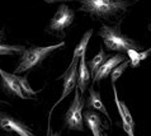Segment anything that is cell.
<instances>
[{
  "mask_svg": "<svg viewBox=\"0 0 151 136\" xmlns=\"http://www.w3.org/2000/svg\"><path fill=\"white\" fill-rule=\"evenodd\" d=\"M81 3L79 10L85 12L96 18L109 19L119 12H124L131 5V0H79Z\"/></svg>",
  "mask_w": 151,
  "mask_h": 136,
  "instance_id": "cell-1",
  "label": "cell"
},
{
  "mask_svg": "<svg viewBox=\"0 0 151 136\" xmlns=\"http://www.w3.org/2000/svg\"><path fill=\"white\" fill-rule=\"evenodd\" d=\"M98 35L103 38V42L106 45L107 50L109 51H127L129 48L137 50L140 48V46L137 45V42H135L131 38H128L127 36H124L122 32L118 29V27H109V25L103 24L102 28Z\"/></svg>",
  "mask_w": 151,
  "mask_h": 136,
  "instance_id": "cell-2",
  "label": "cell"
},
{
  "mask_svg": "<svg viewBox=\"0 0 151 136\" xmlns=\"http://www.w3.org/2000/svg\"><path fill=\"white\" fill-rule=\"evenodd\" d=\"M65 42L62 41L60 43L51 45V46H46V47H32V48H26V51L23 52L20 61L17 66V69L14 70V74H20V73H26L33 69L35 66H37L38 64H41L48 56L52 51H55L60 47H64Z\"/></svg>",
  "mask_w": 151,
  "mask_h": 136,
  "instance_id": "cell-3",
  "label": "cell"
},
{
  "mask_svg": "<svg viewBox=\"0 0 151 136\" xmlns=\"http://www.w3.org/2000/svg\"><path fill=\"white\" fill-rule=\"evenodd\" d=\"M75 97L71 106L69 107L68 112L65 113V125L71 130L75 131H84V117H83V108L84 102L80 97L79 89L75 88Z\"/></svg>",
  "mask_w": 151,
  "mask_h": 136,
  "instance_id": "cell-4",
  "label": "cell"
},
{
  "mask_svg": "<svg viewBox=\"0 0 151 136\" xmlns=\"http://www.w3.org/2000/svg\"><path fill=\"white\" fill-rule=\"evenodd\" d=\"M74 18H75L74 10L70 9L65 4H61L58 7L57 12L55 13V15H53V18L51 19L48 29L50 31H55V32H62L69 25H71V23L74 22Z\"/></svg>",
  "mask_w": 151,
  "mask_h": 136,
  "instance_id": "cell-5",
  "label": "cell"
},
{
  "mask_svg": "<svg viewBox=\"0 0 151 136\" xmlns=\"http://www.w3.org/2000/svg\"><path fill=\"white\" fill-rule=\"evenodd\" d=\"M61 79L64 80V89H62V94L60 97V99H58L56 103L52 106V109H50L48 120L51 118L52 111L55 109L56 106L60 103L61 101H64L66 97H68L73 90H75V88H76V83H78V61H73L70 64V66L68 67L66 73L61 76Z\"/></svg>",
  "mask_w": 151,
  "mask_h": 136,
  "instance_id": "cell-6",
  "label": "cell"
},
{
  "mask_svg": "<svg viewBox=\"0 0 151 136\" xmlns=\"http://www.w3.org/2000/svg\"><path fill=\"white\" fill-rule=\"evenodd\" d=\"M0 130L6 132H15L19 136H35L27 125L4 112H0Z\"/></svg>",
  "mask_w": 151,
  "mask_h": 136,
  "instance_id": "cell-7",
  "label": "cell"
},
{
  "mask_svg": "<svg viewBox=\"0 0 151 136\" xmlns=\"http://www.w3.org/2000/svg\"><path fill=\"white\" fill-rule=\"evenodd\" d=\"M0 76H1V88L5 94L9 95H17L22 99H27L28 97L24 94L22 90V87L19 85L18 80H17V75L15 74H10L4 71L0 67Z\"/></svg>",
  "mask_w": 151,
  "mask_h": 136,
  "instance_id": "cell-8",
  "label": "cell"
},
{
  "mask_svg": "<svg viewBox=\"0 0 151 136\" xmlns=\"http://www.w3.org/2000/svg\"><path fill=\"white\" fill-rule=\"evenodd\" d=\"M123 61H126V56L123 54H117L112 57H108L107 60L103 62V65L95 71V74L93 76V83H99L100 80L106 79L107 76L112 73V70Z\"/></svg>",
  "mask_w": 151,
  "mask_h": 136,
  "instance_id": "cell-9",
  "label": "cell"
},
{
  "mask_svg": "<svg viewBox=\"0 0 151 136\" xmlns=\"http://www.w3.org/2000/svg\"><path fill=\"white\" fill-rule=\"evenodd\" d=\"M83 117H84L85 124L90 129L93 136H102L103 122H102V117H100L99 113L90 111V109H86V111L83 112Z\"/></svg>",
  "mask_w": 151,
  "mask_h": 136,
  "instance_id": "cell-10",
  "label": "cell"
},
{
  "mask_svg": "<svg viewBox=\"0 0 151 136\" xmlns=\"http://www.w3.org/2000/svg\"><path fill=\"white\" fill-rule=\"evenodd\" d=\"M86 106L88 108H93V109H96V111H99L100 113H103L104 116L107 117V120L111 122V116L109 113H108L106 106H104L102 98H100V94L98 92L95 90L93 87H90V90H89V98H88V102H86Z\"/></svg>",
  "mask_w": 151,
  "mask_h": 136,
  "instance_id": "cell-11",
  "label": "cell"
},
{
  "mask_svg": "<svg viewBox=\"0 0 151 136\" xmlns=\"http://www.w3.org/2000/svg\"><path fill=\"white\" fill-rule=\"evenodd\" d=\"M78 85L79 90L84 93L88 89V85L90 83V71L88 69L86 60H85V55H83L80 57V66L78 67Z\"/></svg>",
  "mask_w": 151,
  "mask_h": 136,
  "instance_id": "cell-12",
  "label": "cell"
},
{
  "mask_svg": "<svg viewBox=\"0 0 151 136\" xmlns=\"http://www.w3.org/2000/svg\"><path fill=\"white\" fill-rule=\"evenodd\" d=\"M91 35H93V29H89L85 35L83 36V38L80 40V42L78 43V46L75 47V51H74V55H73V61H79L83 55H85L86 52V47H88V43H89V40Z\"/></svg>",
  "mask_w": 151,
  "mask_h": 136,
  "instance_id": "cell-13",
  "label": "cell"
},
{
  "mask_svg": "<svg viewBox=\"0 0 151 136\" xmlns=\"http://www.w3.org/2000/svg\"><path fill=\"white\" fill-rule=\"evenodd\" d=\"M150 54H151V47L147 48L146 51H137V50L129 48L127 51V55L129 57V65H131L132 67H137L138 64H140L141 61L146 60Z\"/></svg>",
  "mask_w": 151,
  "mask_h": 136,
  "instance_id": "cell-14",
  "label": "cell"
},
{
  "mask_svg": "<svg viewBox=\"0 0 151 136\" xmlns=\"http://www.w3.org/2000/svg\"><path fill=\"white\" fill-rule=\"evenodd\" d=\"M108 59V56L106 55V52H104V50L103 48H100V51L98 54L95 55V56L91 59V60L89 61V66H90V71H91V75L94 76V74H95V71L99 69L100 66L103 65V62L106 61Z\"/></svg>",
  "mask_w": 151,
  "mask_h": 136,
  "instance_id": "cell-15",
  "label": "cell"
},
{
  "mask_svg": "<svg viewBox=\"0 0 151 136\" xmlns=\"http://www.w3.org/2000/svg\"><path fill=\"white\" fill-rule=\"evenodd\" d=\"M26 51L24 46H17V45H3L0 43V55H14L20 54Z\"/></svg>",
  "mask_w": 151,
  "mask_h": 136,
  "instance_id": "cell-16",
  "label": "cell"
},
{
  "mask_svg": "<svg viewBox=\"0 0 151 136\" xmlns=\"http://www.w3.org/2000/svg\"><path fill=\"white\" fill-rule=\"evenodd\" d=\"M129 65V60L128 61H123V62H121L119 65H117L114 69L112 70V73H111V80H112V84H116L117 82V79H119L121 78V75H122L124 73V70L128 67Z\"/></svg>",
  "mask_w": 151,
  "mask_h": 136,
  "instance_id": "cell-17",
  "label": "cell"
},
{
  "mask_svg": "<svg viewBox=\"0 0 151 136\" xmlns=\"http://www.w3.org/2000/svg\"><path fill=\"white\" fill-rule=\"evenodd\" d=\"M15 75H17V74H15ZM17 80H18L19 85L22 87V90H23V93H24V94H26L27 97H28V95H36L37 93H40V92L33 90V89L31 88V85H29L28 82H27V78H26V76H24V78H20V76L17 75Z\"/></svg>",
  "mask_w": 151,
  "mask_h": 136,
  "instance_id": "cell-18",
  "label": "cell"
},
{
  "mask_svg": "<svg viewBox=\"0 0 151 136\" xmlns=\"http://www.w3.org/2000/svg\"><path fill=\"white\" fill-rule=\"evenodd\" d=\"M122 126H123L124 132L127 134L128 136H135V134H133V127H132L131 125H128L126 120H122Z\"/></svg>",
  "mask_w": 151,
  "mask_h": 136,
  "instance_id": "cell-19",
  "label": "cell"
},
{
  "mask_svg": "<svg viewBox=\"0 0 151 136\" xmlns=\"http://www.w3.org/2000/svg\"><path fill=\"white\" fill-rule=\"evenodd\" d=\"M48 4H53V3H61V1H71V0H45Z\"/></svg>",
  "mask_w": 151,
  "mask_h": 136,
  "instance_id": "cell-20",
  "label": "cell"
},
{
  "mask_svg": "<svg viewBox=\"0 0 151 136\" xmlns=\"http://www.w3.org/2000/svg\"><path fill=\"white\" fill-rule=\"evenodd\" d=\"M47 136H61V134H60V132H53V134L50 135V132H48V134H47Z\"/></svg>",
  "mask_w": 151,
  "mask_h": 136,
  "instance_id": "cell-21",
  "label": "cell"
},
{
  "mask_svg": "<svg viewBox=\"0 0 151 136\" xmlns=\"http://www.w3.org/2000/svg\"><path fill=\"white\" fill-rule=\"evenodd\" d=\"M3 38H4V31H0V43H1Z\"/></svg>",
  "mask_w": 151,
  "mask_h": 136,
  "instance_id": "cell-22",
  "label": "cell"
},
{
  "mask_svg": "<svg viewBox=\"0 0 151 136\" xmlns=\"http://www.w3.org/2000/svg\"><path fill=\"white\" fill-rule=\"evenodd\" d=\"M102 136H109V135H107V134H104V132H102Z\"/></svg>",
  "mask_w": 151,
  "mask_h": 136,
  "instance_id": "cell-23",
  "label": "cell"
},
{
  "mask_svg": "<svg viewBox=\"0 0 151 136\" xmlns=\"http://www.w3.org/2000/svg\"><path fill=\"white\" fill-rule=\"evenodd\" d=\"M0 103H4V102H1V101H0Z\"/></svg>",
  "mask_w": 151,
  "mask_h": 136,
  "instance_id": "cell-24",
  "label": "cell"
}]
</instances>
